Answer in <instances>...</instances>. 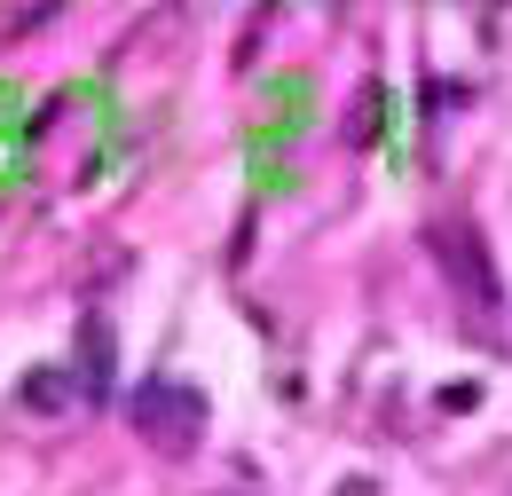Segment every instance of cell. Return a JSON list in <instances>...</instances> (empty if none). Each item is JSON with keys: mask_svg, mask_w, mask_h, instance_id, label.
Instances as JSON below:
<instances>
[{"mask_svg": "<svg viewBox=\"0 0 512 496\" xmlns=\"http://www.w3.org/2000/svg\"><path fill=\"white\" fill-rule=\"evenodd\" d=\"M371 126H379V87L355 103V119H347V142H371Z\"/></svg>", "mask_w": 512, "mask_h": 496, "instance_id": "cell-5", "label": "cell"}, {"mask_svg": "<svg viewBox=\"0 0 512 496\" xmlns=\"http://www.w3.org/2000/svg\"><path fill=\"white\" fill-rule=\"evenodd\" d=\"M87 371H95V386L111 378V323H103V315L87 323Z\"/></svg>", "mask_w": 512, "mask_h": 496, "instance_id": "cell-4", "label": "cell"}, {"mask_svg": "<svg viewBox=\"0 0 512 496\" xmlns=\"http://www.w3.org/2000/svg\"><path fill=\"white\" fill-rule=\"evenodd\" d=\"M24 402H32V410H64L71 386H64L56 371H32V378H24Z\"/></svg>", "mask_w": 512, "mask_h": 496, "instance_id": "cell-3", "label": "cell"}, {"mask_svg": "<svg viewBox=\"0 0 512 496\" xmlns=\"http://www.w3.org/2000/svg\"><path fill=\"white\" fill-rule=\"evenodd\" d=\"M434 252H442V268L465 284V300H497V268H489V245H481V229H465V221H449V229H434Z\"/></svg>", "mask_w": 512, "mask_h": 496, "instance_id": "cell-2", "label": "cell"}, {"mask_svg": "<svg viewBox=\"0 0 512 496\" xmlns=\"http://www.w3.org/2000/svg\"><path fill=\"white\" fill-rule=\"evenodd\" d=\"M197 418H205V402H197L190 386H142L134 394V426L158 441L166 457H190L197 449Z\"/></svg>", "mask_w": 512, "mask_h": 496, "instance_id": "cell-1", "label": "cell"}]
</instances>
